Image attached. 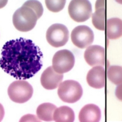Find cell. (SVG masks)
Returning <instances> with one entry per match:
<instances>
[{
	"instance_id": "277c9868",
	"label": "cell",
	"mask_w": 122,
	"mask_h": 122,
	"mask_svg": "<svg viewBox=\"0 0 122 122\" xmlns=\"http://www.w3.org/2000/svg\"><path fill=\"white\" fill-rule=\"evenodd\" d=\"M60 85L58 89V95L63 102L74 103L78 101L82 97V88L77 81L68 80Z\"/></svg>"
},
{
	"instance_id": "44dd1931",
	"label": "cell",
	"mask_w": 122,
	"mask_h": 122,
	"mask_svg": "<svg viewBox=\"0 0 122 122\" xmlns=\"http://www.w3.org/2000/svg\"><path fill=\"white\" fill-rule=\"evenodd\" d=\"M8 0H0V9L3 8L7 4Z\"/></svg>"
},
{
	"instance_id": "ffe728a7",
	"label": "cell",
	"mask_w": 122,
	"mask_h": 122,
	"mask_svg": "<svg viewBox=\"0 0 122 122\" xmlns=\"http://www.w3.org/2000/svg\"><path fill=\"white\" fill-rule=\"evenodd\" d=\"M5 111L3 106L0 103V122L2 120L4 116H5Z\"/></svg>"
},
{
	"instance_id": "9a60e30c",
	"label": "cell",
	"mask_w": 122,
	"mask_h": 122,
	"mask_svg": "<svg viewBox=\"0 0 122 122\" xmlns=\"http://www.w3.org/2000/svg\"><path fill=\"white\" fill-rule=\"evenodd\" d=\"M53 121L57 122H73L75 119L73 110L67 106H62L56 109L53 116Z\"/></svg>"
},
{
	"instance_id": "30bf717a",
	"label": "cell",
	"mask_w": 122,
	"mask_h": 122,
	"mask_svg": "<svg viewBox=\"0 0 122 122\" xmlns=\"http://www.w3.org/2000/svg\"><path fill=\"white\" fill-rule=\"evenodd\" d=\"M63 78V74L57 73L52 66L46 68L43 73L41 77V82L43 87L48 90H52L57 88Z\"/></svg>"
},
{
	"instance_id": "5b68a950",
	"label": "cell",
	"mask_w": 122,
	"mask_h": 122,
	"mask_svg": "<svg viewBox=\"0 0 122 122\" xmlns=\"http://www.w3.org/2000/svg\"><path fill=\"white\" fill-rule=\"evenodd\" d=\"M68 12L73 20L77 22H83L90 18L92 5L88 0H72L68 6Z\"/></svg>"
},
{
	"instance_id": "5bb4252c",
	"label": "cell",
	"mask_w": 122,
	"mask_h": 122,
	"mask_svg": "<svg viewBox=\"0 0 122 122\" xmlns=\"http://www.w3.org/2000/svg\"><path fill=\"white\" fill-rule=\"evenodd\" d=\"M106 33L111 40L120 38L122 35V23L121 19L113 18L108 19L105 24Z\"/></svg>"
},
{
	"instance_id": "8992f818",
	"label": "cell",
	"mask_w": 122,
	"mask_h": 122,
	"mask_svg": "<svg viewBox=\"0 0 122 122\" xmlns=\"http://www.w3.org/2000/svg\"><path fill=\"white\" fill-rule=\"evenodd\" d=\"M69 31L62 24H53L47 30L46 38L48 42L52 47H60L65 46L69 39Z\"/></svg>"
},
{
	"instance_id": "7402d4cb",
	"label": "cell",
	"mask_w": 122,
	"mask_h": 122,
	"mask_svg": "<svg viewBox=\"0 0 122 122\" xmlns=\"http://www.w3.org/2000/svg\"><path fill=\"white\" fill-rule=\"evenodd\" d=\"M115 1L117 2L118 3L120 4H122V0H115Z\"/></svg>"
},
{
	"instance_id": "8fae6325",
	"label": "cell",
	"mask_w": 122,
	"mask_h": 122,
	"mask_svg": "<svg viewBox=\"0 0 122 122\" xmlns=\"http://www.w3.org/2000/svg\"><path fill=\"white\" fill-rule=\"evenodd\" d=\"M89 86L96 89H100L105 84V72L102 66H96L91 69L86 77Z\"/></svg>"
},
{
	"instance_id": "52a82bcc",
	"label": "cell",
	"mask_w": 122,
	"mask_h": 122,
	"mask_svg": "<svg viewBox=\"0 0 122 122\" xmlns=\"http://www.w3.org/2000/svg\"><path fill=\"white\" fill-rule=\"evenodd\" d=\"M75 63L74 56L68 50L57 51L53 58V68L56 72L60 74L69 72L73 68Z\"/></svg>"
},
{
	"instance_id": "d6986e66",
	"label": "cell",
	"mask_w": 122,
	"mask_h": 122,
	"mask_svg": "<svg viewBox=\"0 0 122 122\" xmlns=\"http://www.w3.org/2000/svg\"><path fill=\"white\" fill-rule=\"evenodd\" d=\"M23 5L28 6L32 8L36 13L38 19L43 15V8L42 4L37 0H28L25 2Z\"/></svg>"
},
{
	"instance_id": "7a4b0ae2",
	"label": "cell",
	"mask_w": 122,
	"mask_h": 122,
	"mask_svg": "<svg viewBox=\"0 0 122 122\" xmlns=\"http://www.w3.org/2000/svg\"><path fill=\"white\" fill-rule=\"evenodd\" d=\"M38 19L36 13L32 8L23 5L14 13L13 23L18 30L27 32L35 27Z\"/></svg>"
},
{
	"instance_id": "3957f363",
	"label": "cell",
	"mask_w": 122,
	"mask_h": 122,
	"mask_svg": "<svg viewBox=\"0 0 122 122\" xmlns=\"http://www.w3.org/2000/svg\"><path fill=\"white\" fill-rule=\"evenodd\" d=\"M32 86L24 80L16 81L12 83L8 89L10 98L17 103H22L28 101L33 94Z\"/></svg>"
},
{
	"instance_id": "4fadbf2b",
	"label": "cell",
	"mask_w": 122,
	"mask_h": 122,
	"mask_svg": "<svg viewBox=\"0 0 122 122\" xmlns=\"http://www.w3.org/2000/svg\"><path fill=\"white\" fill-rule=\"evenodd\" d=\"M106 0H97L95 11L92 15V23L96 28L104 30L105 28Z\"/></svg>"
},
{
	"instance_id": "2e32d148",
	"label": "cell",
	"mask_w": 122,
	"mask_h": 122,
	"mask_svg": "<svg viewBox=\"0 0 122 122\" xmlns=\"http://www.w3.org/2000/svg\"><path fill=\"white\" fill-rule=\"evenodd\" d=\"M57 108L54 104L50 103L41 104L37 108V116L40 120L44 121H53L54 111Z\"/></svg>"
},
{
	"instance_id": "7c38bea8",
	"label": "cell",
	"mask_w": 122,
	"mask_h": 122,
	"mask_svg": "<svg viewBox=\"0 0 122 122\" xmlns=\"http://www.w3.org/2000/svg\"><path fill=\"white\" fill-rule=\"evenodd\" d=\"M81 122H98L101 118V111L96 105L89 104L85 106L79 113Z\"/></svg>"
},
{
	"instance_id": "e0dca14e",
	"label": "cell",
	"mask_w": 122,
	"mask_h": 122,
	"mask_svg": "<svg viewBox=\"0 0 122 122\" xmlns=\"http://www.w3.org/2000/svg\"><path fill=\"white\" fill-rule=\"evenodd\" d=\"M122 71L121 66H110L107 71L108 78L113 84L117 85H121L122 82Z\"/></svg>"
},
{
	"instance_id": "9c48e42d",
	"label": "cell",
	"mask_w": 122,
	"mask_h": 122,
	"mask_svg": "<svg viewBox=\"0 0 122 122\" xmlns=\"http://www.w3.org/2000/svg\"><path fill=\"white\" fill-rule=\"evenodd\" d=\"M84 58L90 66H105V48L98 45H93L87 48L84 53Z\"/></svg>"
},
{
	"instance_id": "ba28073f",
	"label": "cell",
	"mask_w": 122,
	"mask_h": 122,
	"mask_svg": "<svg viewBox=\"0 0 122 122\" xmlns=\"http://www.w3.org/2000/svg\"><path fill=\"white\" fill-rule=\"evenodd\" d=\"M93 32L88 26L79 25L75 28L71 33V41L75 46L81 49L87 47L94 41Z\"/></svg>"
},
{
	"instance_id": "6da1fadb",
	"label": "cell",
	"mask_w": 122,
	"mask_h": 122,
	"mask_svg": "<svg viewBox=\"0 0 122 122\" xmlns=\"http://www.w3.org/2000/svg\"><path fill=\"white\" fill-rule=\"evenodd\" d=\"M1 55L0 67L17 79L32 77L42 66V53L30 40L20 38L8 41L3 47Z\"/></svg>"
},
{
	"instance_id": "ac0fdd59",
	"label": "cell",
	"mask_w": 122,
	"mask_h": 122,
	"mask_svg": "<svg viewBox=\"0 0 122 122\" xmlns=\"http://www.w3.org/2000/svg\"><path fill=\"white\" fill-rule=\"evenodd\" d=\"M66 0H45L46 5L50 11L58 12L64 8Z\"/></svg>"
}]
</instances>
